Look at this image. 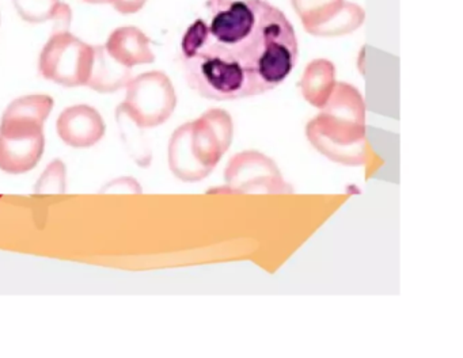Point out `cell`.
I'll use <instances>...</instances> for the list:
<instances>
[{
  "label": "cell",
  "mask_w": 463,
  "mask_h": 358,
  "mask_svg": "<svg viewBox=\"0 0 463 358\" xmlns=\"http://www.w3.org/2000/svg\"><path fill=\"white\" fill-rule=\"evenodd\" d=\"M44 119L5 110L0 119V170L25 174L33 170L45 148Z\"/></svg>",
  "instance_id": "2"
},
{
  "label": "cell",
  "mask_w": 463,
  "mask_h": 358,
  "mask_svg": "<svg viewBox=\"0 0 463 358\" xmlns=\"http://www.w3.org/2000/svg\"><path fill=\"white\" fill-rule=\"evenodd\" d=\"M131 68L116 61L105 46H94L93 64L86 86L101 94H110L131 81Z\"/></svg>",
  "instance_id": "7"
},
{
  "label": "cell",
  "mask_w": 463,
  "mask_h": 358,
  "mask_svg": "<svg viewBox=\"0 0 463 358\" xmlns=\"http://www.w3.org/2000/svg\"><path fill=\"white\" fill-rule=\"evenodd\" d=\"M147 0H115L116 11L123 14V15H131V14H137V11L142 10L145 7Z\"/></svg>",
  "instance_id": "12"
},
{
  "label": "cell",
  "mask_w": 463,
  "mask_h": 358,
  "mask_svg": "<svg viewBox=\"0 0 463 358\" xmlns=\"http://www.w3.org/2000/svg\"><path fill=\"white\" fill-rule=\"evenodd\" d=\"M365 13L356 3L344 2L343 7L326 24L319 26L311 35L316 37H338L349 34L362 26Z\"/></svg>",
  "instance_id": "10"
},
{
  "label": "cell",
  "mask_w": 463,
  "mask_h": 358,
  "mask_svg": "<svg viewBox=\"0 0 463 358\" xmlns=\"http://www.w3.org/2000/svg\"><path fill=\"white\" fill-rule=\"evenodd\" d=\"M94 46L71 33L58 32L45 43L40 54L43 78L64 87L86 86L93 64Z\"/></svg>",
  "instance_id": "3"
},
{
  "label": "cell",
  "mask_w": 463,
  "mask_h": 358,
  "mask_svg": "<svg viewBox=\"0 0 463 358\" xmlns=\"http://www.w3.org/2000/svg\"><path fill=\"white\" fill-rule=\"evenodd\" d=\"M126 100L120 108L139 127H153L164 121L175 103L172 83L162 72H147L131 79Z\"/></svg>",
  "instance_id": "4"
},
{
  "label": "cell",
  "mask_w": 463,
  "mask_h": 358,
  "mask_svg": "<svg viewBox=\"0 0 463 358\" xmlns=\"http://www.w3.org/2000/svg\"><path fill=\"white\" fill-rule=\"evenodd\" d=\"M83 2L90 3V5H108V3H113L115 0H83Z\"/></svg>",
  "instance_id": "13"
},
{
  "label": "cell",
  "mask_w": 463,
  "mask_h": 358,
  "mask_svg": "<svg viewBox=\"0 0 463 358\" xmlns=\"http://www.w3.org/2000/svg\"><path fill=\"white\" fill-rule=\"evenodd\" d=\"M56 130L67 146L90 148L104 137L107 125L96 108L89 105H75L61 111Z\"/></svg>",
  "instance_id": "5"
},
{
  "label": "cell",
  "mask_w": 463,
  "mask_h": 358,
  "mask_svg": "<svg viewBox=\"0 0 463 358\" xmlns=\"http://www.w3.org/2000/svg\"><path fill=\"white\" fill-rule=\"evenodd\" d=\"M295 13L303 27L313 34L319 26L326 24L340 11L345 0H291Z\"/></svg>",
  "instance_id": "9"
},
{
  "label": "cell",
  "mask_w": 463,
  "mask_h": 358,
  "mask_svg": "<svg viewBox=\"0 0 463 358\" xmlns=\"http://www.w3.org/2000/svg\"><path fill=\"white\" fill-rule=\"evenodd\" d=\"M204 13L181 41L186 78L202 97H254L288 78L298 40L283 11L267 0H207Z\"/></svg>",
  "instance_id": "1"
},
{
  "label": "cell",
  "mask_w": 463,
  "mask_h": 358,
  "mask_svg": "<svg viewBox=\"0 0 463 358\" xmlns=\"http://www.w3.org/2000/svg\"><path fill=\"white\" fill-rule=\"evenodd\" d=\"M104 46L116 61L127 68L150 64L156 60L151 51L150 38L137 27H118L109 35Z\"/></svg>",
  "instance_id": "6"
},
{
  "label": "cell",
  "mask_w": 463,
  "mask_h": 358,
  "mask_svg": "<svg viewBox=\"0 0 463 358\" xmlns=\"http://www.w3.org/2000/svg\"><path fill=\"white\" fill-rule=\"evenodd\" d=\"M66 165L61 160L56 159L48 165L47 170L40 176L34 192L37 194H58L66 190Z\"/></svg>",
  "instance_id": "11"
},
{
  "label": "cell",
  "mask_w": 463,
  "mask_h": 358,
  "mask_svg": "<svg viewBox=\"0 0 463 358\" xmlns=\"http://www.w3.org/2000/svg\"><path fill=\"white\" fill-rule=\"evenodd\" d=\"M18 15L29 24H43L56 21L69 29L71 22V10L61 0H13Z\"/></svg>",
  "instance_id": "8"
}]
</instances>
